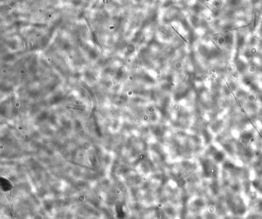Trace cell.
I'll return each instance as SVG.
<instances>
[{
  "label": "cell",
  "mask_w": 262,
  "mask_h": 219,
  "mask_svg": "<svg viewBox=\"0 0 262 219\" xmlns=\"http://www.w3.org/2000/svg\"><path fill=\"white\" fill-rule=\"evenodd\" d=\"M253 185L255 189H257L259 192L262 194V181L256 180L253 182Z\"/></svg>",
  "instance_id": "1"
},
{
  "label": "cell",
  "mask_w": 262,
  "mask_h": 219,
  "mask_svg": "<svg viewBox=\"0 0 262 219\" xmlns=\"http://www.w3.org/2000/svg\"><path fill=\"white\" fill-rule=\"evenodd\" d=\"M172 28L173 29V30L175 31V32H176L177 34H178V35H179V37H180V38H182V39L185 42V43H188V41H186V40H185V38H183V37L182 36V35H181V34H180L179 33V32L176 30V29H175V28H174V27L173 26H172Z\"/></svg>",
  "instance_id": "2"
},
{
  "label": "cell",
  "mask_w": 262,
  "mask_h": 219,
  "mask_svg": "<svg viewBox=\"0 0 262 219\" xmlns=\"http://www.w3.org/2000/svg\"><path fill=\"white\" fill-rule=\"evenodd\" d=\"M258 208H260V211H262V201L260 202L259 203V207Z\"/></svg>",
  "instance_id": "3"
}]
</instances>
